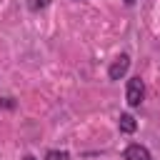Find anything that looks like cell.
Listing matches in <instances>:
<instances>
[{
  "mask_svg": "<svg viewBox=\"0 0 160 160\" xmlns=\"http://www.w3.org/2000/svg\"><path fill=\"white\" fill-rule=\"evenodd\" d=\"M128 68H130V58H128V55H120V58H115L112 65L108 68V78H110V80H120V78L128 72Z\"/></svg>",
  "mask_w": 160,
  "mask_h": 160,
  "instance_id": "2",
  "label": "cell"
},
{
  "mask_svg": "<svg viewBox=\"0 0 160 160\" xmlns=\"http://www.w3.org/2000/svg\"><path fill=\"white\" fill-rule=\"evenodd\" d=\"M122 160H150V150H148L145 145L132 142V145H128V148L122 150Z\"/></svg>",
  "mask_w": 160,
  "mask_h": 160,
  "instance_id": "3",
  "label": "cell"
},
{
  "mask_svg": "<svg viewBox=\"0 0 160 160\" xmlns=\"http://www.w3.org/2000/svg\"><path fill=\"white\" fill-rule=\"evenodd\" d=\"M118 128H120V132H135L138 130V122H135V118L130 115V112H120V118H118Z\"/></svg>",
  "mask_w": 160,
  "mask_h": 160,
  "instance_id": "4",
  "label": "cell"
},
{
  "mask_svg": "<svg viewBox=\"0 0 160 160\" xmlns=\"http://www.w3.org/2000/svg\"><path fill=\"white\" fill-rule=\"evenodd\" d=\"M125 100L130 108H140L142 100H145V82L140 78H130L128 80V88H125Z\"/></svg>",
  "mask_w": 160,
  "mask_h": 160,
  "instance_id": "1",
  "label": "cell"
},
{
  "mask_svg": "<svg viewBox=\"0 0 160 160\" xmlns=\"http://www.w3.org/2000/svg\"><path fill=\"white\" fill-rule=\"evenodd\" d=\"M0 105H2V108H15V102H12L10 98H2V100H0Z\"/></svg>",
  "mask_w": 160,
  "mask_h": 160,
  "instance_id": "7",
  "label": "cell"
},
{
  "mask_svg": "<svg viewBox=\"0 0 160 160\" xmlns=\"http://www.w3.org/2000/svg\"><path fill=\"white\" fill-rule=\"evenodd\" d=\"M45 160H70V152L68 150H48Z\"/></svg>",
  "mask_w": 160,
  "mask_h": 160,
  "instance_id": "5",
  "label": "cell"
},
{
  "mask_svg": "<svg viewBox=\"0 0 160 160\" xmlns=\"http://www.w3.org/2000/svg\"><path fill=\"white\" fill-rule=\"evenodd\" d=\"M132 2H135V0H125V5H132Z\"/></svg>",
  "mask_w": 160,
  "mask_h": 160,
  "instance_id": "9",
  "label": "cell"
},
{
  "mask_svg": "<svg viewBox=\"0 0 160 160\" xmlns=\"http://www.w3.org/2000/svg\"><path fill=\"white\" fill-rule=\"evenodd\" d=\"M50 5V0H28V8L32 10V12H40L42 8H48Z\"/></svg>",
  "mask_w": 160,
  "mask_h": 160,
  "instance_id": "6",
  "label": "cell"
},
{
  "mask_svg": "<svg viewBox=\"0 0 160 160\" xmlns=\"http://www.w3.org/2000/svg\"><path fill=\"white\" fill-rule=\"evenodd\" d=\"M22 160H38V158H32V155H25V158H22Z\"/></svg>",
  "mask_w": 160,
  "mask_h": 160,
  "instance_id": "8",
  "label": "cell"
}]
</instances>
